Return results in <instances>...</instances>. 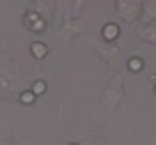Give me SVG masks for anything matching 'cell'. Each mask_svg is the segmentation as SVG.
Segmentation results:
<instances>
[{"label": "cell", "instance_id": "3957f363", "mask_svg": "<svg viewBox=\"0 0 156 145\" xmlns=\"http://www.w3.org/2000/svg\"><path fill=\"white\" fill-rule=\"evenodd\" d=\"M34 99H37V95H34L32 90H28V92H23V95H21V102H23L25 106H30V104H32Z\"/></svg>", "mask_w": 156, "mask_h": 145}, {"label": "cell", "instance_id": "8992f818", "mask_svg": "<svg viewBox=\"0 0 156 145\" xmlns=\"http://www.w3.org/2000/svg\"><path fill=\"white\" fill-rule=\"evenodd\" d=\"M28 25L32 30H44V21H41V19H37V23H28Z\"/></svg>", "mask_w": 156, "mask_h": 145}, {"label": "cell", "instance_id": "277c9868", "mask_svg": "<svg viewBox=\"0 0 156 145\" xmlns=\"http://www.w3.org/2000/svg\"><path fill=\"white\" fill-rule=\"evenodd\" d=\"M32 92H34V95H44V92H46V83L44 81H34V85H32Z\"/></svg>", "mask_w": 156, "mask_h": 145}, {"label": "cell", "instance_id": "6da1fadb", "mask_svg": "<svg viewBox=\"0 0 156 145\" xmlns=\"http://www.w3.org/2000/svg\"><path fill=\"white\" fill-rule=\"evenodd\" d=\"M30 51H32V55H34V58H44V55L48 53L46 44H41V42H34L32 46H30Z\"/></svg>", "mask_w": 156, "mask_h": 145}, {"label": "cell", "instance_id": "7a4b0ae2", "mask_svg": "<svg viewBox=\"0 0 156 145\" xmlns=\"http://www.w3.org/2000/svg\"><path fill=\"white\" fill-rule=\"evenodd\" d=\"M117 35H119V28H117L115 23L103 25V37H106V39H117Z\"/></svg>", "mask_w": 156, "mask_h": 145}, {"label": "cell", "instance_id": "5b68a950", "mask_svg": "<svg viewBox=\"0 0 156 145\" xmlns=\"http://www.w3.org/2000/svg\"><path fill=\"white\" fill-rule=\"evenodd\" d=\"M129 69H131V72H140L142 69V60L140 58H131L129 60Z\"/></svg>", "mask_w": 156, "mask_h": 145}]
</instances>
